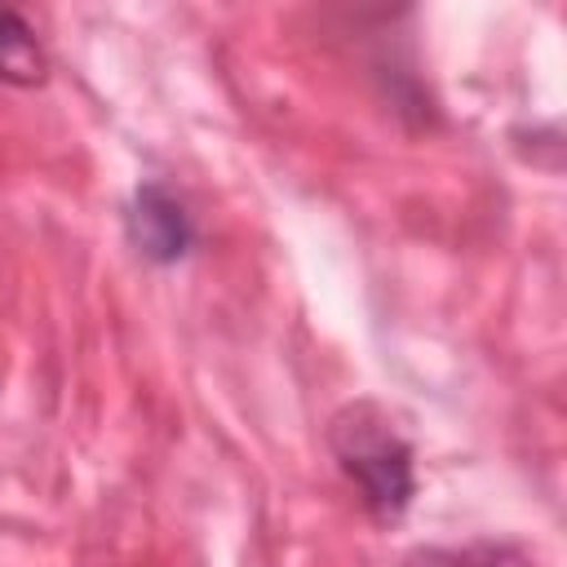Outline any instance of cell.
I'll use <instances>...</instances> for the list:
<instances>
[{
  "instance_id": "obj_2",
  "label": "cell",
  "mask_w": 567,
  "mask_h": 567,
  "mask_svg": "<svg viewBox=\"0 0 567 567\" xmlns=\"http://www.w3.org/2000/svg\"><path fill=\"white\" fill-rule=\"evenodd\" d=\"M124 230H128V244L137 248V257L151 266H173L195 244V221H190L186 204L164 182H142L133 190Z\"/></svg>"
},
{
  "instance_id": "obj_1",
  "label": "cell",
  "mask_w": 567,
  "mask_h": 567,
  "mask_svg": "<svg viewBox=\"0 0 567 567\" xmlns=\"http://www.w3.org/2000/svg\"><path fill=\"white\" fill-rule=\"evenodd\" d=\"M323 439H328V452L341 465V474L359 487V501L368 505L372 518L394 523L408 514V505L416 496L412 443L394 425L385 403L354 399V403L337 408Z\"/></svg>"
},
{
  "instance_id": "obj_4",
  "label": "cell",
  "mask_w": 567,
  "mask_h": 567,
  "mask_svg": "<svg viewBox=\"0 0 567 567\" xmlns=\"http://www.w3.org/2000/svg\"><path fill=\"white\" fill-rule=\"evenodd\" d=\"M403 567H532V554L514 540H465V545H416Z\"/></svg>"
},
{
  "instance_id": "obj_3",
  "label": "cell",
  "mask_w": 567,
  "mask_h": 567,
  "mask_svg": "<svg viewBox=\"0 0 567 567\" xmlns=\"http://www.w3.org/2000/svg\"><path fill=\"white\" fill-rule=\"evenodd\" d=\"M44 75H49V53L35 40L31 22L18 9L0 4V80L31 89V84H44Z\"/></svg>"
}]
</instances>
